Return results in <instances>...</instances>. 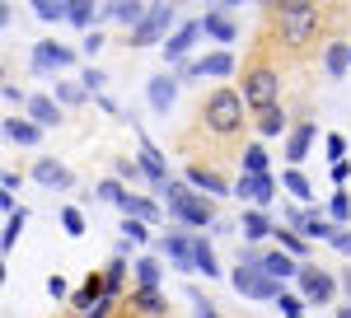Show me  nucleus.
<instances>
[{
    "label": "nucleus",
    "mask_w": 351,
    "mask_h": 318,
    "mask_svg": "<svg viewBox=\"0 0 351 318\" xmlns=\"http://www.w3.org/2000/svg\"><path fill=\"white\" fill-rule=\"evenodd\" d=\"M267 38L271 47H281L286 56H309L328 47V10L314 0H281L267 5Z\"/></svg>",
    "instance_id": "f257e3e1"
},
{
    "label": "nucleus",
    "mask_w": 351,
    "mask_h": 318,
    "mask_svg": "<svg viewBox=\"0 0 351 318\" xmlns=\"http://www.w3.org/2000/svg\"><path fill=\"white\" fill-rule=\"evenodd\" d=\"M248 122H253V117H248V103H243L239 89H230V84L211 89V94L197 103V132H206L211 140H220V145H234Z\"/></svg>",
    "instance_id": "f03ea898"
},
{
    "label": "nucleus",
    "mask_w": 351,
    "mask_h": 318,
    "mask_svg": "<svg viewBox=\"0 0 351 318\" xmlns=\"http://www.w3.org/2000/svg\"><path fill=\"white\" fill-rule=\"evenodd\" d=\"M239 94H243V103H248L253 117H258V112H267V108H276V99H281V66L271 61L267 47H253V52H248V61H243V80H239Z\"/></svg>",
    "instance_id": "7ed1b4c3"
},
{
    "label": "nucleus",
    "mask_w": 351,
    "mask_h": 318,
    "mask_svg": "<svg viewBox=\"0 0 351 318\" xmlns=\"http://www.w3.org/2000/svg\"><path fill=\"white\" fill-rule=\"evenodd\" d=\"M164 197H169V215L173 220H183V225H192V230H206V225H216V201L211 197H202L192 183H173L164 187Z\"/></svg>",
    "instance_id": "20e7f679"
},
{
    "label": "nucleus",
    "mask_w": 351,
    "mask_h": 318,
    "mask_svg": "<svg viewBox=\"0 0 351 318\" xmlns=\"http://www.w3.org/2000/svg\"><path fill=\"white\" fill-rule=\"evenodd\" d=\"M234 291L248 299H281V281L263 271V253L243 248L239 253V271H234Z\"/></svg>",
    "instance_id": "39448f33"
},
{
    "label": "nucleus",
    "mask_w": 351,
    "mask_h": 318,
    "mask_svg": "<svg viewBox=\"0 0 351 318\" xmlns=\"http://www.w3.org/2000/svg\"><path fill=\"white\" fill-rule=\"evenodd\" d=\"M300 295H304V304H332L337 299V276L314 262H304L300 267Z\"/></svg>",
    "instance_id": "423d86ee"
},
{
    "label": "nucleus",
    "mask_w": 351,
    "mask_h": 318,
    "mask_svg": "<svg viewBox=\"0 0 351 318\" xmlns=\"http://www.w3.org/2000/svg\"><path fill=\"white\" fill-rule=\"evenodd\" d=\"M286 225H291L295 234H304V238H337V234H342V225H337L332 215H324V211H300V206H291V211H286Z\"/></svg>",
    "instance_id": "0eeeda50"
},
{
    "label": "nucleus",
    "mask_w": 351,
    "mask_h": 318,
    "mask_svg": "<svg viewBox=\"0 0 351 318\" xmlns=\"http://www.w3.org/2000/svg\"><path fill=\"white\" fill-rule=\"evenodd\" d=\"M173 19H178L173 5H150V14L132 28V47H150V42H160L164 33L173 28Z\"/></svg>",
    "instance_id": "6e6552de"
},
{
    "label": "nucleus",
    "mask_w": 351,
    "mask_h": 318,
    "mask_svg": "<svg viewBox=\"0 0 351 318\" xmlns=\"http://www.w3.org/2000/svg\"><path fill=\"white\" fill-rule=\"evenodd\" d=\"M122 309L132 318H169V299L160 295V286H132Z\"/></svg>",
    "instance_id": "1a4fd4ad"
},
{
    "label": "nucleus",
    "mask_w": 351,
    "mask_h": 318,
    "mask_svg": "<svg viewBox=\"0 0 351 318\" xmlns=\"http://www.w3.org/2000/svg\"><path fill=\"white\" fill-rule=\"evenodd\" d=\"M188 183L202 192V197H225V192H234V183L220 173L216 164H202V159H192L188 164Z\"/></svg>",
    "instance_id": "9d476101"
},
{
    "label": "nucleus",
    "mask_w": 351,
    "mask_h": 318,
    "mask_svg": "<svg viewBox=\"0 0 351 318\" xmlns=\"http://www.w3.org/2000/svg\"><path fill=\"white\" fill-rule=\"evenodd\" d=\"M234 197H248V201L263 211L271 197H276V183H271V173H263V178H253V173H239V183H234Z\"/></svg>",
    "instance_id": "9b49d317"
},
{
    "label": "nucleus",
    "mask_w": 351,
    "mask_h": 318,
    "mask_svg": "<svg viewBox=\"0 0 351 318\" xmlns=\"http://www.w3.org/2000/svg\"><path fill=\"white\" fill-rule=\"evenodd\" d=\"M197 38H202V19L183 24L173 38H169V42H164V61H169V66H183V56L192 52V42H197Z\"/></svg>",
    "instance_id": "f8f14e48"
},
{
    "label": "nucleus",
    "mask_w": 351,
    "mask_h": 318,
    "mask_svg": "<svg viewBox=\"0 0 351 318\" xmlns=\"http://www.w3.org/2000/svg\"><path fill=\"white\" fill-rule=\"evenodd\" d=\"M66 66H75L71 47H56V42H38L33 47V71H66Z\"/></svg>",
    "instance_id": "ddd939ff"
},
{
    "label": "nucleus",
    "mask_w": 351,
    "mask_h": 318,
    "mask_svg": "<svg viewBox=\"0 0 351 318\" xmlns=\"http://www.w3.org/2000/svg\"><path fill=\"white\" fill-rule=\"evenodd\" d=\"M141 169H145V178L160 187V192L173 183V178H169V164H164V155L155 150V145H150V140H145V136H141Z\"/></svg>",
    "instance_id": "4468645a"
},
{
    "label": "nucleus",
    "mask_w": 351,
    "mask_h": 318,
    "mask_svg": "<svg viewBox=\"0 0 351 318\" xmlns=\"http://www.w3.org/2000/svg\"><path fill=\"white\" fill-rule=\"evenodd\" d=\"M314 136H319V127H314V122H295V127H291V136H286V159H291V164H300V159L309 155Z\"/></svg>",
    "instance_id": "2eb2a0df"
},
{
    "label": "nucleus",
    "mask_w": 351,
    "mask_h": 318,
    "mask_svg": "<svg viewBox=\"0 0 351 318\" xmlns=\"http://www.w3.org/2000/svg\"><path fill=\"white\" fill-rule=\"evenodd\" d=\"M33 178H38V183L43 187H71L75 183V173H71V169H66V164H56V159H38V164H33Z\"/></svg>",
    "instance_id": "dca6fc26"
},
{
    "label": "nucleus",
    "mask_w": 351,
    "mask_h": 318,
    "mask_svg": "<svg viewBox=\"0 0 351 318\" xmlns=\"http://www.w3.org/2000/svg\"><path fill=\"white\" fill-rule=\"evenodd\" d=\"M173 94H178V75H173V71H169V75H155V80H150V89H145V99H150L155 112H169Z\"/></svg>",
    "instance_id": "f3484780"
},
{
    "label": "nucleus",
    "mask_w": 351,
    "mask_h": 318,
    "mask_svg": "<svg viewBox=\"0 0 351 318\" xmlns=\"http://www.w3.org/2000/svg\"><path fill=\"white\" fill-rule=\"evenodd\" d=\"M160 253H169V258H173V267H183V271H197V262H192V234H164Z\"/></svg>",
    "instance_id": "a211bd4d"
},
{
    "label": "nucleus",
    "mask_w": 351,
    "mask_h": 318,
    "mask_svg": "<svg viewBox=\"0 0 351 318\" xmlns=\"http://www.w3.org/2000/svg\"><path fill=\"white\" fill-rule=\"evenodd\" d=\"M202 33H211L216 42H234V38H239V24H234V19H230V10L220 5L216 14H206V19H202Z\"/></svg>",
    "instance_id": "6ab92c4d"
},
{
    "label": "nucleus",
    "mask_w": 351,
    "mask_h": 318,
    "mask_svg": "<svg viewBox=\"0 0 351 318\" xmlns=\"http://www.w3.org/2000/svg\"><path fill=\"white\" fill-rule=\"evenodd\" d=\"M117 206H122V215H127V220H145V225H155V220H160V206H155L150 197H136V192H127Z\"/></svg>",
    "instance_id": "aec40b11"
},
{
    "label": "nucleus",
    "mask_w": 351,
    "mask_h": 318,
    "mask_svg": "<svg viewBox=\"0 0 351 318\" xmlns=\"http://www.w3.org/2000/svg\"><path fill=\"white\" fill-rule=\"evenodd\" d=\"M300 258H291V253H281V248H276V253H263V271H267V276H276V281H286V276H300Z\"/></svg>",
    "instance_id": "412c9836"
},
{
    "label": "nucleus",
    "mask_w": 351,
    "mask_h": 318,
    "mask_svg": "<svg viewBox=\"0 0 351 318\" xmlns=\"http://www.w3.org/2000/svg\"><path fill=\"white\" fill-rule=\"evenodd\" d=\"M28 117H33L38 127H61V108H56V99H47V94H33V99H28Z\"/></svg>",
    "instance_id": "4be33fe9"
},
{
    "label": "nucleus",
    "mask_w": 351,
    "mask_h": 318,
    "mask_svg": "<svg viewBox=\"0 0 351 318\" xmlns=\"http://www.w3.org/2000/svg\"><path fill=\"white\" fill-rule=\"evenodd\" d=\"M347 66H351V42H328V47H324V71L332 80H342V75H347Z\"/></svg>",
    "instance_id": "5701e85b"
},
{
    "label": "nucleus",
    "mask_w": 351,
    "mask_h": 318,
    "mask_svg": "<svg viewBox=\"0 0 351 318\" xmlns=\"http://www.w3.org/2000/svg\"><path fill=\"white\" fill-rule=\"evenodd\" d=\"M239 230H243V238H267V234H276V225L267 220V211H258V206H248V211H243Z\"/></svg>",
    "instance_id": "b1692460"
},
{
    "label": "nucleus",
    "mask_w": 351,
    "mask_h": 318,
    "mask_svg": "<svg viewBox=\"0 0 351 318\" xmlns=\"http://www.w3.org/2000/svg\"><path fill=\"white\" fill-rule=\"evenodd\" d=\"M253 127H258V136H281L286 127H291V117H286V108L276 103V108H267V112H258Z\"/></svg>",
    "instance_id": "393cba45"
},
{
    "label": "nucleus",
    "mask_w": 351,
    "mask_h": 318,
    "mask_svg": "<svg viewBox=\"0 0 351 318\" xmlns=\"http://www.w3.org/2000/svg\"><path fill=\"white\" fill-rule=\"evenodd\" d=\"M104 281H108V299L122 304V299H127V291H122V286H127V258H112V262L104 267Z\"/></svg>",
    "instance_id": "a878e982"
},
{
    "label": "nucleus",
    "mask_w": 351,
    "mask_h": 318,
    "mask_svg": "<svg viewBox=\"0 0 351 318\" xmlns=\"http://www.w3.org/2000/svg\"><path fill=\"white\" fill-rule=\"evenodd\" d=\"M145 14H150V10L136 5V0H117V5H108V19H117V24H127V28H136Z\"/></svg>",
    "instance_id": "bb28decb"
},
{
    "label": "nucleus",
    "mask_w": 351,
    "mask_h": 318,
    "mask_svg": "<svg viewBox=\"0 0 351 318\" xmlns=\"http://www.w3.org/2000/svg\"><path fill=\"white\" fill-rule=\"evenodd\" d=\"M5 136L19 140V145H38L43 127H38V122H24V117H10V122H5Z\"/></svg>",
    "instance_id": "cd10ccee"
},
{
    "label": "nucleus",
    "mask_w": 351,
    "mask_h": 318,
    "mask_svg": "<svg viewBox=\"0 0 351 318\" xmlns=\"http://www.w3.org/2000/svg\"><path fill=\"white\" fill-rule=\"evenodd\" d=\"M243 173H253V178H263V173H267V145H263V140L243 145Z\"/></svg>",
    "instance_id": "c85d7f7f"
},
{
    "label": "nucleus",
    "mask_w": 351,
    "mask_h": 318,
    "mask_svg": "<svg viewBox=\"0 0 351 318\" xmlns=\"http://www.w3.org/2000/svg\"><path fill=\"white\" fill-rule=\"evenodd\" d=\"M192 262H197V271H206V276H216L220 267H216V253H211V243L202 234H192Z\"/></svg>",
    "instance_id": "c756f323"
},
{
    "label": "nucleus",
    "mask_w": 351,
    "mask_h": 318,
    "mask_svg": "<svg viewBox=\"0 0 351 318\" xmlns=\"http://www.w3.org/2000/svg\"><path fill=\"white\" fill-rule=\"evenodd\" d=\"M276 243H281V253H291V258H304V253H309V238L295 234L291 225H286V230L276 225Z\"/></svg>",
    "instance_id": "7c9ffc66"
},
{
    "label": "nucleus",
    "mask_w": 351,
    "mask_h": 318,
    "mask_svg": "<svg viewBox=\"0 0 351 318\" xmlns=\"http://www.w3.org/2000/svg\"><path fill=\"white\" fill-rule=\"evenodd\" d=\"M160 276H164V267H160V258H136V286H160Z\"/></svg>",
    "instance_id": "2f4dec72"
},
{
    "label": "nucleus",
    "mask_w": 351,
    "mask_h": 318,
    "mask_svg": "<svg viewBox=\"0 0 351 318\" xmlns=\"http://www.w3.org/2000/svg\"><path fill=\"white\" fill-rule=\"evenodd\" d=\"M24 225H28V211L19 206V211L10 215V220H5V234H0V248H5V253L14 248V238H19V230H24Z\"/></svg>",
    "instance_id": "473e14b6"
},
{
    "label": "nucleus",
    "mask_w": 351,
    "mask_h": 318,
    "mask_svg": "<svg viewBox=\"0 0 351 318\" xmlns=\"http://www.w3.org/2000/svg\"><path fill=\"white\" fill-rule=\"evenodd\" d=\"M112 173H117V183H141V178H145L141 159H117V164H112Z\"/></svg>",
    "instance_id": "72a5a7b5"
},
{
    "label": "nucleus",
    "mask_w": 351,
    "mask_h": 318,
    "mask_svg": "<svg viewBox=\"0 0 351 318\" xmlns=\"http://www.w3.org/2000/svg\"><path fill=\"white\" fill-rule=\"evenodd\" d=\"M94 19H99V14H94V10H89L84 0H71V24H75V28L94 33Z\"/></svg>",
    "instance_id": "f704fd0d"
},
{
    "label": "nucleus",
    "mask_w": 351,
    "mask_h": 318,
    "mask_svg": "<svg viewBox=\"0 0 351 318\" xmlns=\"http://www.w3.org/2000/svg\"><path fill=\"white\" fill-rule=\"evenodd\" d=\"M281 183H286V192H291V197H300V201H309V178H304L300 169H286V178H281Z\"/></svg>",
    "instance_id": "c9c22d12"
},
{
    "label": "nucleus",
    "mask_w": 351,
    "mask_h": 318,
    "mask_svg": "<svg viewBox=\"0 0 351 318\" xmlns=\"http://www.w3.org/2000/svg\"><path fill=\"white\" fill-rule=\"evenodd\" d=\"M328 215L342 225V220H351V192H332V201H328Z\"/></svg>",
    "instance_id": "e433bc0d"
},
{
    "label": "nucleus",
    "mask_w": 351,
    "mask_h": 318,
    "mask_svg": "<svg viewBox=\"0 0 351 318\" xmlns=\"http://www.w3.org/2000/svg\"><path fill=\"white\" fill-rule=\"evenodd\" d=\"M38 19H47V24H61V19H71V5H52V0H38Z\"/></svg>",
    "instance_id": "4c0bfd02"
},
{
    "label": "nucleus",
    "mask_w": 351,
    "mask_h": 318,
    "mask_svg": "<svg viewBox=\"0 0 351 318\" xmlns=\"http://www.w3.org/2000/svg\"><path fill=\"white\" fill-rule=\"evenodd\" d=\"M61 225H66V234H71V238L84 234V215L75 211V206H61Z\"/></svg>",
    "instance_id": "58836bf2"
},
{
    "label": "nucleus",
    "mask_w": 351,
    "mask_h": 318,
    "mask_svg": "<svg viewBox=\"0 0 351 318\" xmlns=\"http://www.w3.org/2000/svg\"><path fill=\"white\" fill-rule=\"evenodd\" d=\"M276 309L286 318H300V309H304V295H291V291H281V299H276Z\"/></svg>",
    "instance_id": "ea45409f"
},
{
    "label": "nucleus",
    "mask_w": 351,
    "mask_h": 318,
    "mask_svg": "<svg viewBox=\"0 0 351 318\" xmlns=\"http://www.w3.org/2000/svg\"><path fill=\"white\" fill-rule=\"evenodd\" d=\"M99 197H104V201H112V206H117V201H122V197H127V187L117 183V178H104V183H99Z\"/></svg>",
    "instance_id": "a19ab883"
},
{
    "label": "nucleus",
    "mask_w": 351,
    "mask_h": 318,
    "mask_svg": "<svg viewBox=\"0 0 351 318\" xmlns=\"http://www.w3.org/2000/svg\"><path fill=\"white\" fill-rule=\"evenodd\" d=\"M192 304H197V318H220V314H216V304H211V299H206L202 291H192Z\"/></svg>",
    "instance_id": "79ce46f5"
},
{
    "label": "nucleus",
    "mask_w": 351,
    "mask_h": 318,
    "mask_svg": "<svg viewBox=\"0 0 351 318\" xmlns=\"http://www.w3.org/2000/svg\"><path fill=\"white\" fill-rule=\"evenodd\" d=\"M122 230H127V238H132V243H145V238H150V230H145V220H127Z\"/></svg>",
    "instance_id": "37998d69"
},
{
    "label": "nucleus",
    "mask_w": 351,
    "mask_h": 318,
    "mask_svg": "<svg viewBox=\"0 0 351 318\" xmlns=\"http://www.w3.org/2000/svg\"><path fill=\"white\" fill-rule=\"evenodd\" d=\"M56 99H61V103H84V89H75V84H56Z\"/></svg>",
    "instance_id": "c03bdc74"
},
{
    "label": "nucleus",
    "mask_w": 351,
    "mask_h": 318,
    "mask_svg": "<svg viewBox=\"0 0 351 318\" xmlns=\"http://www.w3.org/2000/svg\"><path fill=\"white\" fill-rule=\"evenodd\" d=\"M342 155H347V140L332 132V136H328V159H332V164H342Z\"/></svg>",
    "instance_id": "a18cd8bd"
},
{
    "label": "nucleus",
    "mask_w": 351,
    "mask_h": 318,
    "mask_svg": "<svg viewBox=\"0 0 351 318\" xmlns=\"http://www.w3.org/2000/svg\"><path fill=\"white\" fill-rule=\"evenodd\" d=\"M104 52V33L94 28V33H84V56H99Z\"/></svg>",
    "instance_id": "49530a36"
},
{
    "label": "nucleus",
    "mask_w": 351,
    "mask_h": 318,
    "mask_svg": "<svg viewBox=\"0 0 351 318\" xmlns=\"http://www.w3.org/2000/svg\"><path fill=\"white\" fill-rule=\"evenodd\" d=\"M104 71H94V66H89V71H84V89H104Z\"/></svg>",
    "instance_id": "de8ad7c7"
},
{
    "label": "nucleus",
    "mask_w": 351,
    "mask_h": 318,
    "mask_svg": "<svg viewBox=\"0 0 351 318\" xmlns=\"http://www.w3.org/2000/svg\"><path fill=\"white\" fill-rule=\"evenodd\" d=\"M47 295H52V299H66V281H61V276H47Z\"/></svg>",
    "instance_id": "09e8293b"
},
{
    "label": "nucleus",
    "mask_w": 351,
    "mask_h": 318,
    "mask_svg": "<svg viewBox=\"0 0 351 318\" xmlns=\"http://www.w3.org/2000/svg\"><path fill=\"white\" fill-rule=\"evenodd\" d=\"M5 99H10V103H24V108H28V94L19 89V84H5Z\"/></svg>",
    "instance_id": "8fccbe9b"
},
{
    "label": "nucleus",
    "mask_w": 351,
    "mask_h": 318,
    "mask_svg": "<svg viewBox=\"0 0 351 318\" xmlns=\"http://www.w3.org/2000/svg\"><path fill=\"white\" fill-rule=\"evenodd\" d=\"M332 178H337V183H347V178H351V164H347V159H342V164H332Z\"/></svg>",
    "instance_id": "3c124183"
},
{
    "label": "nucleus",
    "mask_w": 351,
    "mask_h": 318,
    "mask_svg": "<svg viewBox=\"0 0 351 318\" xmlns=\"http://www.w3.org/2000/svg\"><path fill=\"white\" fill-rule=\"evenodd\" d=\"M332 248H337V253H351V234H347V230H342V234L332 238Z\"/></svg>",
    "instance_id": "603ef678"
},
{
    "label": "nucleus",
    "mask_w": 351,
    "mask_h": 318,
    "mask_svg": "<svg viewBox=\"0 0 351 318\" xmlns=\"http://www.w3.org/2000/svg\"><path fill=\"white\" fill-rule=\"evenodd\" d=\"M337 286H342V291L351 295V267H347V271H342V276H337Z\"/></svg>",
    "instance_id": "864d4df0"
},
{
    "label": "nucleus",
    "mask_w": 351,
    "mask_h": 318,
    "mask_svg": "<svg viewBox=\"0 0 351 318\" xmlns=\"http://www.w3.org/2000/svg\"><path fill=\"white\" fill-rule=\"evenodd\" d=\"M337 318H351V304H337Z\"/></svg>",
    "instance_id": "5fc2aeb1"
},
{
    "label": "nucleus",
    "mask_w": 351,
    "mask_h": 318,
    "mask_svg": "<svg viewBox=\"0 0 351 318\" xmlns=\"http://www.w3.org/2000/svg\"><path fill=\"white\" fill-rule=\"evenodd\" d=\"M117 318H132V314H117Z\"/></svg>",
    "instance_id": "6e6d98bb"
}]
</instances>
